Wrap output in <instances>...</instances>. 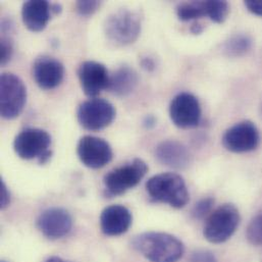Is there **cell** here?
<instances>
[{"label": "cell", "mask_w": 262, "mask_h": 262, "mask_svg": "<svg viewBox=\"0 0 262 262\" xmlns=\"http://www.w3.org/2000/svg\"><path fill=\"white\" fill-rule=\"evenodd\" d=\"M133 247L151 262H178L183 256L184 244L177 237L158 232L138 235Z\"/></svg>", "instance_id": "cell-1"}, {"label": "cell", "mask_w": 262, "mask_h": 262, "mask_svg": "<svg viewBox=\"0 0 262 262\" xmlns=\"http://www.w3.org/2000/svg\"><path fill=\"white\" fill-rule=\"evenodd\" d=\"M146 189L153 201L178 209L185 207L190 199L184 179L174 172H163L152 177L146 183Z\"/></svg>", "instance_id": "cell-2"}, {"label": "cell", "mask_w": 262, "mask_h": 262, "mask_svg": "<svg viewBox=\"0 0 262 262\" xmlns=\"http://www.w3.org/2000/svg\"><path fill=\"white\" fill-rule=\"evenodd\" d=\"M104 32L108 40L117 45L133 44L141 33L140 17L128 8H121L107 16Z\"/></svg>", "instance_id": "cell-3"}, {"label": "cell", "mask_w": 262, "mask_h": 262, "mask_svg": "<svg viewBox=\"0 0 262 262\" xmlns=\"http://www.w3.org/2000/svg\"><path fill=\"white\" fill-rule=\"evenodd\" d=\"M239 224V210L233 204H224L209 214L203 235L208 242L222 244L234 235Z\"/></svg>", "instance_id": "cell-4"}, {"label": "cell", "mask_w": 262, "mask_h": 262, "mask_svg": "<svg viewBox=\"0 0 262 262\" xmlns=\"http://www.w3.org/2000/svg\"><path fill=\"white\" fill-rule=\"evenodd\" d=\"M51 136L42 129L29 128L20 132L14 139L13 149L17 156L31 160L37 158L41 164L46 163L52 152L49 150Z\"/></svg>", "instance_id": "cell-5"}, {"label": "cell", "mask_w": 262, "mask_h": 262, "mask_svg": "<svg viewBox=\"0 0 262 262\" xmlns=\"http://www.w3.org/2000/svg\"><path fill=\"white\" fill-rule=\"evenodd\" d=\"M27 88L15 75L4 73L0 77V115L5 120L16 119L26 105Z\"/></svg>", "instance_id": "cell-6"}, {"label": "cell", "mask_w": 262, "mask_h": 262, "mask_svg": "<svg viewBox=\"0 0 262 262\" xmlns=\"http://www.w3.org/2000/svg\"><path fill=\"white\" fill-rule=\"evenodd\" d=\"M148 171V166L140 158L113 169L103 179L107 193L112 196L123 195L136 187Z\"/></svg>", "instance_id": "cell-7"}, {"label": "cell", "mask_w": 262, "mask_h": 262, "mask_svg": "<svg viewBox=\"0 0 262 262\" xmlns=\"http://www.w3.org/2000/svg\"><path fill=\"white\" fill-rule=\"evenodd\" d=\"M115 106L105 99L91 98L78 108L79 124L88 131H100L112 125L116 119Z\"/></svg>", "instance_id": "cell-8"}, {"label": "cell", "mask_w": 262, "mask_h": 262, "mask_svg": "<svg viewBox=\"0 0 262 262\" xmlns=\"http://www.w3.org/2000/svg\"><path fill=\"white\" fill-rule=\"evenodd\" d=\"M77 153L81 162L92 169L104 167L114 156L111 145L104 139L94 136L82 137L78 143Z\"/></svg>", "instance_id": "cell-9"}, {"label": "cell", "mask_w": 262, "mask_h": 262, "mask_svg": "<svg viewBox=\"0 0 262 262\" xmlns=\"http://www.w3.org/2000/svg\"><path fill=\"white\" fill-rule=\"evenodd\" d=\"M169 117L171 122L181 129L197 127L201 120V107L198 99L188 92L178 94L170 102Z\"/></svg>", "instance_id": "cell-10"}, {"label": "cell", "mask_w": 262, "mask_h": 262, "mask_svg": "<svg viewBox=\"0 0 262 262\" xmlns=\"http://www.w3.org/2000/svg\"><path fill=\"white\" fill-rule=\"evenodd\" d=\"M259 141V131L250 121H244L234 125L226 131L223 137L225 148L235 153L252 151L257 148Z\"/></svg>", "instance_id": "cell-11"}, {"label": "cell", "mask_w": 262, "mask_h": 262, "mask_svg": "<svg viewBox=\"0 0 262 262\" xmlns=\"http://www.w3.org/2000/svg\"><path fill=\"white\" fill-rule=\"evenodd\" d=\"M78 77L83 92L89 97H95L107 89L111 79L106 67L93 60L84 61L80 66Z\"/></svg>", "instance_id": "cell-12"}, {"label": "cell", "mask_w": 262, "mask_h": 262, "mask_svg": "<svg viewBox=\"0 0 262 262\" xmlns=\"http://www.w3.org/2000/svg\"><path fill=\"white\" fill-rule=\"evenodd\" d=\"M37 227L48 239H60L71 232L73 219L68 210L60 207H52L44 210L39 215Z\"/></svg>", "instance_id": "cell-13"}, {"label": "cell", "mask_w": 262, "mask_h": 262, "mask_svg": "<svg viewBox=\"0 0 262 262\" xmlns=\"http://www.w3.org/2000/svg\"><path fill=\"white\" fill-rule=\"evenodd\" d=\"M64 77V67L56 58L42 55L33 64V78L43 90H52L59 86Z\"/></svg>", "instance_id": "cell-14"}, {"label": "cell", "mask_w": 262, "mask_h": 262, "mask_svg": "<svg viewBox=\"0 0 262 262\" xmlns=\"http://www.w3.org/2000/svg\"><path fill=\"white\" fill-rule=\"evenodd\" d=\"M131 211L124 205H111L101 212L100 227L104 235L115 237L128 232L132 225Z\"/></svg>", "instance_id": "cell-15"}, {"label": "cell", "mask_w": 262, "mask_h": 262, "mask_svg": "<svg viewBox=\"0 0 262 262\" xmlns=\"http://www.w3.org/2000/svg\"><path fill=\"white\" fill-rule=\"evenodd\" d=\"M155 157L161 164L176 169L187 168L192 160L188 148L176 140H166L158 144Z\"/></svg>", "instance_id": "cell-16"}, {"label": "cell", "mask_w": 262, "mask_h": 262, "mask_svg": "<svg viewBox=\"0 0 262 262\" xmlns=\"http://www.w3.org/2000/svg\"><path fill=\"white\" fill-rule=\"evenodd\" d=\"M52 13V4L46 0L26 1L21 7L23 23L32 32L43 31Z\"/></svg>", "instance_id": "cell-17"}, {"label": "cell", "mask_w": 262, "mask_h": 262, "mask_svg": "<svg viewBox=\"0 0 262 262\" xmlns=\"http://www.w3.org/2000/svg\"><path fill=\"white\" fill-rule=\"evenodd\" d=\"M138 83L137 72L129 66H122L111 76L107 89L118 97H126L135 91Z\"/></svg>", "instance_id": "cell-18"}, {"label": "cell", "mask_w": 262, "mask_h": 262, "mask_svg": "<svg viewBox=\"0 0 262 262\" xmlns=\"http://www.w3.org/2000/svg\"><path fill=\"white\" fill-rule=\"evenodd\" d=\"M252 39L245 34H236L232 36L224 46L227 55L231 57H239L246 54L252 47Z\"/></svg>", "instance_id": "cell-19"}, {"label": "cell", "mask_w": 262, "mask_h": 262, "mask_svg": "<svg viewBox=\"0 0 262 262\" xmlns=\"http://www.w3.org/2000/svg\"><path fill=\"white\" fill-rule=\"evenodd\" d=\"M178 17L183 21L198 19L206 16L205 1H191L181 3L177 7Z\"/></svg>", "instance_id": "cell-20"}, {"label": "cell", "mask_w": 262, "mask_h": 262, "mask_svg": "<svg viewBox=\"0 0 262 262\" xmlns=\"http://www.w3.org/2000/svg\"><path fill=\"white\" fill-rule=\"evenodd\" d=\"M206 16L216 24H223L230 12V5L227 1L209 0L205 1Z\"/></svg>", "instance_id": "cell-21"}, {"label": "cell", "mask_w": 262, "mask_h": 262, "mask_svg": "<svg viewBox=\"0 0 262 262\" xmlns=\"http://www.w3.org/2000/svg\"><path fill=\"white\" fill-rule=\"evenodd\" d=\"M246 236L251 244L262 245V209L250 222Z\"/></svg>", "instance_id": "cell-22"}, {"label": "cell", "mask_w": 262, "mask_h": 262, "mask_svg": "<svg viewBox=\"0 0 262 262\" xmlns=\"http://www.w3.org/2000/svg\"><path fill=\"white\" fill-rule=\"evenodd\" d=\"M214 204V199L208 197L200 200L198 203L195 204L192 210V215L196 220H201L204 219L206 215H208L213 207Z\"/></svg>", "instance_id": "cell-23"}, {"label": "cell", "mask_w": 262, "mask_h": 262, "mask_svg": "<svg viewBox=\"0 0 262 262\" xmlns=\"http://www.w3.org/2000/svg\"><path fill=\"white\" fill-rule=\"evenodd\" d=\"M13 54V42L9 37H2L0 40V64H7Z\"/></svg>", "instance_id": "cell-24"}, {"label": "cell", "mask_w": 262, "mask_h": 262, "mask_svg": "<svg viewBox=\"0 0 262 262\" xmlns=\"http://www.w3.org/2000/svg\"><path fill=\"white\" fill-rule=\"evenodd\" d=\"M100 2L97 0H80L76 3L77 11L84 16L92 15L99 8Z\"/></svg>", "instance_id": "cell-25"}, {"label": "cell", "mask_w": 262, "mask_h": 262, "mask_svg": "<svg viewBox=\"0 0 262 262\" xmlns=\"http://www.w3.org/2000/svg\"><path fill=\"white\" fill-rule=\"evenodd\" d=\"M188 262H217V260L210 251L197 250L191 254Z\"/></svg>", "instance_id": "cell-26"}, {"label": "cell", "mask_w": 262, "mask_h": 262, "mask_svg": "<svg viewBox=\"0 0 262 262\" xmlns=\"http://www.w3.org/2000/svg\"><path fill=\"white\" fill-rule=\"evenodd\" d=\"M10 203V193L5 183L1 180L0 182V208L5 209Z\"/></svg>", "instance_id": "cell-27"}, {"label": "cell", "mask_w": 262, "mask_h": 262, "mask_svg": "<svg viewBox=\"0 0 262 262\" xmlns=\"http://www.w3.org/2000/svg\"><path fill=\"white\" fill-rule=\"evenodd\" d=\"M245 5L250 12H252L253 14L262 16L261 0H247V1H245Z\"/></svg>", "instance_id": "cell-28"}, {"label": "cell", "mask_w": 262, "mask_h": 262, "mask_svg": "<svg viewBox=\"0 0 262 262\" xmlns=\"http://www.w3.org/2000/svg\"><path fill=\"white\" fill-rule=\"evenodd\" d=\"M141 66L144 70L148 71V72H152L155 69V62L152 58L150 57H145L141 60Z\"/></svg>", "instance_id": "cell-29"}, {"label": "cell", "mask_w": 262, "mask_h": 262, "mask_svg": "<svg viewBox=\"0 0 262 262\" xmlns=\"http://www.w3.org/2000/svg\"><path fill=\"white\" fill-rule=\"evenodd\" d=\"M143 126H144L146 129H148V130L154 128V127L156 126V119H155L153 116H151V115L146 116V117L144 118V120H143Z\"/></svg>", "instance_id": "cell-30"}, {"label": "cell", "mask_w": 262, "mask_h": 262, "mask_svg": "<svg viewBox=\"0 0 262 262\" xmlns=\"http://www.w3.org/2000/svg\"><path fill=\"white\" fill-rule=\"evenodd\" d=\"M203 31H204V27H203L201 24H199V23H195V24H193L192 27H191V32H192L194 35H199V34H201Z\"/></svg>", "instance_id": "cell-31"}, {"label": "cell", "mask_w": 262, "mask_h": 262, "mask_svg": "<svg viewBox=\"0 0 262 262\" xmlns=\"http://www.w3.org/2000/svg\"><path fill=\"white\" fill-rule=\"evenodd\" d=\"M46 262H68L66 261V260H63L62 258H60V257H57V256H52V257H50V258H48Z\"/></svg>", "instance_id": "cell-32"}, {"label": "cell", "mask_w": 262, "mask_h": 262, "mask_svg": "<svg viewBox=\"0 0 262 262\" xmlns=\"http://www.w3.org/2000/svg\"><path fill=\"white\" fill-rule=\"evenodd\" d=\"M2 262H5V261H2Z\"/></svg>", "instance_id": "cell-33"}]
</instances>
